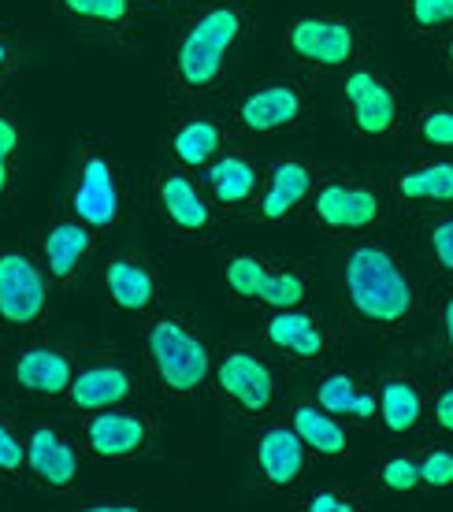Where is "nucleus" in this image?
Masks as SVG:
<instances>
[{"label":"nucleus","instance_id":"nucleus-1","mask_svg":"<svg viewBox=\"0 0 453 512\" xmlns=\"http://www.w3.org/2000/svg\"><path fill=\"white\" fill-rule=\"evenodd\" d=\"M253 0H197L171 12L168 86L179 104H212L234 86V67L257 38Z\"/></svg>","mask_w":453,"mask_h":512},{"label":"nucleus","instance_id":"nucleus-2","mask_svg":"<svg viewBox=\"0 0 453 512\" xmlns=\"http://www.w3.org/2000/svg\"><path fill=\"white\" fill-rule=\"evenodd\" d=\"M342 301L357 331L376 342H394L420 316L424 286L394 245L368 234L342 249Z\"/></svg>","mask_w":453,"mask_h":512},{"label":"nucleus","instance_id":"nucleus-3","mask_svg":"<svg viewBox=\"0 0 453 512\" xmlns=\"http://www.w3.org/2000/svg\"><path fill=\"white\" fill-rule=\"evenodd\" d=\"M220 108L231 123L234 138L272 141L290 138L312 127L316 116V86L312 75L286 71L264 78H234V86L220 97Z\"/></svg>","mask_w":453,"mask_h":512},{"label":"nucleus","instance_id":"nucleus-4","mask_svg":"<svg viewBox=\"0 0 453 512\" xmlns=\"http://www.w3.org/2000/svg\"><path fill=\"white\" fill-rule=\"evenodd\" d=\"M142 372L145 383L168 401H197L212 386L216 346L197 331V323L182 312H153L142 327Z\"/></svg>","mask_w":453,"mask_h":512},{"label":"nucleus","instance_id":"nucleus-5","mask_svg":"<svg viewBox=\"0 0 453 512\" xmlns=\"http://www.w3.org/2000/svg\"><path fill=\"white\" fill-rule=\"evenodd\" d=\"M394 216L387 179L368 167H327L316 193H312L305 216L327 238H368L383 231Z\"/></svg>","mask_w":453,"mask_h":512},{"label":"nucleus","instance_id":"nucleus-6","mask_svg":"<svg viewBox=\"0 0 453 512\" xmlns=\"http://www.w3.org/2000/svg\"><path fill=\"white\" fill-rule=\"evenodd\" d=\"M372 45V26L353 12L309 8L290 15L283 26V60L301 75H335L361 64Z\"/></svg>","mask_w":453,"mask_h":512},{"label":"nucleus","instance_id":"nucleus-7","mask_svg":"<svg viewBox=\"0 0 453 512\" xmlns=\"http://www.w3.org/2000/svg\"><path fill=\"white\" fill-rule=\"evenodd\" d=\"M64 205L71 216L90 223L97 234L123 231L130 223L127 167L108 141H82Z\"/></svg>","mask_w":453,"mask_h":512},{"label":"nucleus","instance_id":"nucleus-8","mask_svg":"<svg viewBox=\"0 0 453 512\" xmlns=\"http://www.w3.org/2000/svg\"><path fill=\"white\" fill-rule=\"evenodd\" d=\"M223 286L231 301L253 312H275V308L309 305L316 297V279L312 271L294 260V256L275 253H231L223 264Z\"/></svg>","mask_w":453,"mask_h":512},{"label":"nucleus","instance_id":"nucleus-9","mask_svg":"<svg viewBox=\"0 0 453 512\" xmlns=\"http://www.w3.org/2000/svg\"><path fill=\"white\" fill-rule=\"evenodd\" d=\"M208 390L216 394L231 420L260 423L272 416L275 401H279V375H275L272 360L264 357V346L223 342L216 346Z\"/></svg>","mask_w":453,"mask_h":512},{"label":"nucleus","instance_id":"nucleus-10","mask_svg":"<svg viewBox=\"0 0 453 512\" xmlns=\"http://www.w3.org/2000/svg\"><path fill=\"white\" fill-rule=\"evenodd\" d=\"M342 97H346V123L353 138L394 141L405 134L409 108L398 75L379 64H353L342 71Z\"/></svg>","mask_w":453,"mask_h":512},{"label":"nucleus","instance_id":"nucleus-11","mask_svg":"<svg viewBox=\"0 0 453 512\" xmlns=\"http://www.w3.org/2000/svg\"><path fill=\"white\" fill-rule=\"evenodd\" d=\"M156 219L171 231V238H179L186 245H212L220 242L227 216H223L212 193L205 190V182L197 171L179 164L160 167L153 175V190H149Z\"/></svg>","mask_w":453,"mask_h":512},{"label":"nucleus","instance_id":"nucleus-12","mask_svg":"<svg viewBox=\"0 0 453 512\" xmlns=\"http://www.w3.org/2000/svg\"><path fill=\"white\" fill-rule=\"evenodd\" d=\"M56 282L41 268L38 253L4 249L0 253V334H34L52 316Z\"/></svg>","mask_w":453,"mask_h":512},{"label":"nucleus","instance_id":"nucleus-13","mask_svg":"<svg viewBox=\"0 0 453 512\" xmlns=\"http://www.w3.org/2000/svg\"><path fill=\"white\" fill-rule=\"evenodd\" d=\"M260 346L298 368H327L338 353V331L324 308L294 305L260 312Z\"/></svg>","mask_w":453,"mask_h":512},{"label":"nucleus","instance_id":"nucleus-14","mask_svg":"<svg viewBox=\"0 0 453 512\" xmlns=\"http://www.w3.org/2000/svg\"><path fill=\"white\" fill-rule=\"evenodd\" d=\"M78 446L86 457L101 464H130L145 461L160 446V423L153 412L134 405H112L78 416Z\"/></svg>","mask_w":453,"mask_h":512},{"label":"nucleus","instance_id":"nucleus-15","mask_svg":"<svg viewBox=\"0 0 453 512\" xmlns=\"http://www.w3.org/2000/svg\"><path fill=\"white\" fill-rule=\"evenodd\" d=\"M327 160L320 156H283L264 164V182H260V197L249 216L264 223V227H283L305 216L312 193L327 175Z\"/></svg>","mask_w":453,"mask_h":512},{"label":"nucleus","instance_id":"nucleus-16","mask_svg":"<svg viewBox=\"0 0 453 512\" xmlns=\"http://www.w3.org/2000/svg\"><path fill=\"white\" fill-rule=\"evenodd\" d=\"M387 190L409 219L453 208V153H413L387 171Z\"/></svg>","mask_w":453,"mask_h":512},{"label":"nucleus","instance_id":"nucleus-17","mask_svg":"<svg viewBox=\"0 0 453 512\" xmlns=\"http://www.w3.org/2000/svg\"><path fill=\"white\" fill-rule=\"evenodd\" d=\"M312 457L298 431L286 420H260L253 431V468H257L260 483L272 494H286L294 498L305 479H309Z\"/></svg>","mask_w":453,"mask_h":512},{"label":"nucleus","instance_id":"nucleus-18","mask_svg":"<svg viewBox=\"0 0 453 512\" xmlns=\"http://www.w3.org/2000/svg\"><path fill=\"white\" fill-rule=\"evenodd\" d=\"M428 379L416 368H390L376 375V423L394 442L428 435Z\"/></svg>","mask_w":453,"mask_h":512},{"label":"nucleus","instance_id":"nucleus-19","mask_svg":"<svg viewBox=\"0 0 453 512\" xmlns=\"http://www.w3.org/2000/svg\"><path fill=\"white\" fill-rule=\"evenodd\" d=\"M97 238L90 223H82L71 212H56V216L41 227L38 234V260L56 282V290H71L75 282L86 279V271L97 260Z\"/></svg>","mask_w":453,"mask_h":512},{"label":"nucleus","instance_id":"nucleus-20","mask_svg":"<svg viewBox=\"0 0 453 512\" xmlns=\"http://www.w3.org/2000/svg\"><path fill=\"white\" fill-rule=\"evenodd\" d=\"M231 141H234V130L216 101L186 104L168 127L171 164L190 167V171H197V175H201V167L212 164Z\"/></svg>","mask_w":453,"mask_h":512},{"label":"nucleus","instance_id":"nucleus-21","mask_svg":"<svg viewBox=\"0 0 453 512\" xmlns=\"http://www.w3.org/2000/svg\"><path fill=\"white\" fill-rule=\"evenodd\" d=\"M78 353L71 346L56 342H30L12 353L8 379L19 394L38 397V401H64L78 372Z\"/></svg>","mask_w":453,"mask_h":512},{"label":"nucleus","instance_id":"nucleus-22","mask_svg":"<svg viewBox=\"0 0 453 512\" xmlns=\"http://www.w3.org/2000/svg\"><path fill=\"white\" fill-rule=\"evenodd\" d=\"M101 286L112 308L123 312V316H153L160 308V268L145 253H134V249H119V253H108L101 260Z\"/></svg>","mask_w":453,"mask_h":512},{"label":"nucleus","instance_id":"nucleus-23","mask_svg":"<svg viewBox=\"0 0 453 512\" xmlns=\"http://www.w3.org/2000/svg\"><path fill=\"white\" fill-rule=\"evenodd\" d=\"M201 182L212 193V201L227 219L249 216L260 197V182H264V160L249 153L246 145H227L208 167H201Z\"/></svg>","mask_w":453,"mask_h":512},{"label":"nucleus","instance_id":"nucleus-24","mask_svg":"<svg viewBox=\"0 0 453 512\" xmlns=\"http://www.w3.org/2000/svg\"><path fill=\"white\" fill-rule=\"evenodd\" d=\"M26 435V468L41 490H71L82 475V446L75 435H67L60 423L38 420L23 431Z\"/></svg>","mask_w":453,"mask_h":512},{"label":"nucleus","instance_id":"nucleus-25","mask_svg":"<svg viewBox=\"0 0 453 512\" xmlns=\"http://www.w3.org/2000/svg\"><path fill=\"white\" fill-rule=\"evenodd\" d=\"M142 390L138 383V375L130 364L116 357H97V360H86V364H78L75 372V383L67 390L64 405L78 416H86V412H97V409H112V405H127L134 401Z\"/></svg>","mask_w":453,"mask_h":512},{"label":"nucleus","instance_id":"nucleus-26","mask_svg":"<svg viewBox=\"0 0 453 512\" xmlns=\"http://www.w3.org/2000/svg\"><path fill=\"white\" fill-rule=\"evenodd\" d=\"M49 8L93 41H127L149 12L145 0H49Z\"/></svg>","mask_w":453,"mask_h":512},{"label":"nucleus","instance_id":"nucleus-27","mask_svg":"<svg viewBox=\"0 0 453 512\" xmlns=\"http://www.w3.org/2000/svg\"><path fill=\"white\" fill-rule=\"evenodd\" d=\"M312 397L353 427L376 423V375H364L357 368H335V372H324L316 379Z\"/></svg>","mask_w":453,"mask_h":512},{"label":"nucleus","instance_id":"nucleus-28","mask_svg":"<svg viewBox=\"0 0 453 512\" xmlns=\"http://www.w3.org/2000/svg\"><path fill=\"white\" fill-rule=\"evenodd\" d=\"M286 423L298 431V438L305 442L316 461H342L350 457V423L327 412L316 397L309 401H290L286 405Z\"/></svg>","mask_w":453,"mask_h":512},{"label":"nucleus","instance_id":"nucleus-29","mask_svg":"<svg viewBox=\"0 0 453 512\" xmlns=\"http://www.w3.org/2000/svg\"><path fill=\"white\" fill-rule=\"evenodd\" d=\"M402 138L413 153H453V97L413 104Z\"/></svg>","mask_w":453,"mask_h":512},{"label":"nucleus","instance_id":"nucleus-30","mask_svg":"<svg viewBox=\"0 0 453 512\" xmlns=\"http://www.w3.org/2000/svg\"><path fill=\"white\" fill-rule=\"evenodd\" d=\"M19 156H23V119L12 93H0V212H8L19 193Z\"/></svg>","mask_w":453,"mask_h":512},{"label":"nucleus","instance_id":"nucleus-31","mask_svg":"<svg viewBox=\"0 0 453 512\" xmlns=\"http://www.w3.org/2000/svg\"><path fill=\"white\" fill-rule=\"evenodd\" d=\"M372 494H383V498H416V494H424V479H420V461H416L413 442H402L398 449H390L387 457L376 464Z\"/></svg>","mask_w":453,"mask_h":512},{"label":"nucleus","instance_id":"nucleus-32","mask_svg":"<svg viewBox=\"0 0 453 512\" xmlns=\"http://www.w3.org/2000/svg\"><path fill=\"white\" fill-rule=\"evenodd\" d=\"M413 227L416 245H420V253L428 256V264L435 268L439 282H453V208L413 219Z\"/></svg>","mask_w":453,"mask_h":512},{"label":"nucleus","instance_id":"nucleus-33","mask_svg":"<svg viewBox=\"0 0 453 512\" xmlns=\"http://www.w3.org/2000/svg\"><path fill=\"white\" fill-rule=\"evenodd\" d=\"M416 446V461H420V479H424V494H450L453 490V442L450 438L428 435Z\"/></svg>","mask_w":453,"mask_h":512},{"label":"nucleus","instance_id":"nucleus-34","mask_svg":"<svg viewBox=\"0 0 453 512\" xmlns=\"http://www.w3.org/2000/svg\"><path fill=\"white\" fill-rule=\"evenodd\" d=\"M294 509L301 512H368L376 509L372 490H342V487H312L294 494Z\"/></svg>","mask_w":453,"mask_h":512},{"label":"nucleus","instance_id":"nucleus-35","mask_svg":"<svg viewBox=\"0 0 453 512\" xmlns=\"http://www.w3.org/2000/svg\"><path fill=\"white\" fill-rule=\"evenodd\" d=\"M428 435L453 442V357H442L435 379H428Z\"/></svg>","mask_w":453,"mask_h":512},{"label":"nucleus","instance_id":"nucleus-36","mask_svg":"<svg viewBox=\"0 0 453 512\" xmlns=\"http://www.w3.org/2000/svg\"><path fill=\"white\" fill-rule=\"evenodd\" d=\"M405 26L416 41H435L453 26V0H405Z\"/></svg>","mask_w":453,"mask_h":512},{"label":"nucleus","instance_id":"nucleus-37","mask_svg":"<svg viewBox=\"0 0 453 512\" xmlns=\"http://www.w3.org/2000/svg\"><path fill=\"white\" fill-rule=\"evenodd\" d=\"M30 468H26V435L23 427L0 412V483H26Z\"/></svg>","mask_w":453,"mask_h":512},{"label":"nucleus","instance_id":"nucleus-38","mask_svg":"<svg viewBox=\"0 0 453 512\" xmlns=\"http://www.w3.org/2000/svg\"><path fill=\"white\" fill-rule=\"evenodd\" d=\"M435 349L442 357H453V282H442L435 301Z\"/></svg>","mask_w":453,"mask_h":512},{"label":"nucleus","instance_id":"nucleus-39","mask_svg":"<svg viewBox=\"0 0 453 512\" xmlns=\"http://www.w3.org/2000/svg\"><path fill=\"white\" fill-rule=\"evenodd\" d=\"M15 67H19V30L12 19H0V93H8Z\"/></svg>","mask_w":453,"mask_h":512},{"label":"nucleus","instance_id":"nucleus-40","mask_svg":"<svg viewBox=\"0 0 453 512\" xmlns=\"http://www.w3.org/2000/svg\"><path fill=\"white\" fill-rule=\"evenodd\" d=\"M82 509H97V512H138L142 505L134 498H86Z\"/></svg>","mask_w":453,"mask_h":512},{"label":"nucleus","instance_id":"nucleus-41","mask_svg":"<svg viewBox=\"0 0 453 512\" xmlns=\"http://www.w3.org/2000/svg\"><path fill=\"white\" fill-rule=\"evenodd\" d=\"M431 49H435V60H439L442 71L453 75V26L446 30V34H439V38L431 41Z\"/></svg>","mask_w":453,"mask_h":512},{"label":"nucleus","instance_id":"nucleus-42","mask_svg":"<svg viewBox=\"0 0 453 512\" xmlns=\"http://www.w3.org/2000/svg\"><path fill=\"white\" fill-rule=\"evenodd\" d=\"M197 0H145V8H153V12H179V8H190Z\"/></svg>","mask_w":453,"mask_h":512}]
</instances>
